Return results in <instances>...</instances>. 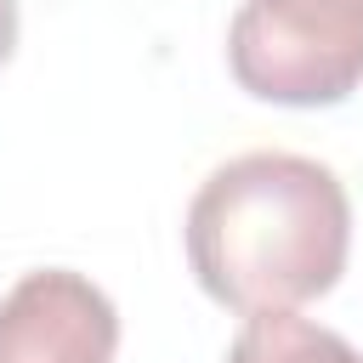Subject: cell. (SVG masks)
Segmentation results:
<instances>
[{"label":"cell","mask_w":363,"mask_h":363,"mask_svg":"<svg viewBox=\"0 0 363 363\" xmlns=\"http://www.w3.org/2000/svg\"><path fill=\"white\" fill-rule=\"evenodd\" d=\"M119 312L74 267L23 272L0 301V363H113Z\"/></svg>","instance_id":"3957f363"},{"label":"cell","mask_w":363,"mask_h":363,"mask_svg":"<svg viewBox=\"0 0 363 363\" xmlns=\"http://www.w3.org/2000/svg\"><path fill=\"white\" fill-rule=\"evenodd\" d=\"M17 23H23L17 0H0V68H6V62H11V51H17Z\"/></svg>","instance_id":"5b68a950"},{"label":"cell","mask_w":363,"mask_h":363,"mask_svg":"<svg viewBox=\"0 0 363 363\" xmlns=\"http://www.w3.org/2000/svg\"><path fill=\"white\" fill-rule=\"evenodd\" d=\"M227 68L272 108H340L363 91V0H244L227 28Z\"/></svg>","instance_id":"7a4b0ae2"},{"label":"cell","mask_w":363,"mask_h":363,"mask_svg":"<svg viewBox=\"0 0 363 363\" xmlns=\"http://www.w3.org/2000/svg\"><path fill=\"white\" fill-rule=\"evenodd\" d=\"M199 289L238 312H295L329 295L352 255V199L306 153L255 147L216 164L182 221Z\"/></svg>","instance_id":"6da1fadb"},{"label":"cell","mask_w":363,"mask_h":363,"mask_svg":"<svg viewBox=\"0 0 363 363\" xmlns=\"http://www.w3.org/2000/svg\"><path fill=\"white\" fill-rule=\"evenodd\" d=\"M227 363H363V352L301 312H255L233 335Z\"/></svg>","instance_id":"277c9868"}]
</instances>
